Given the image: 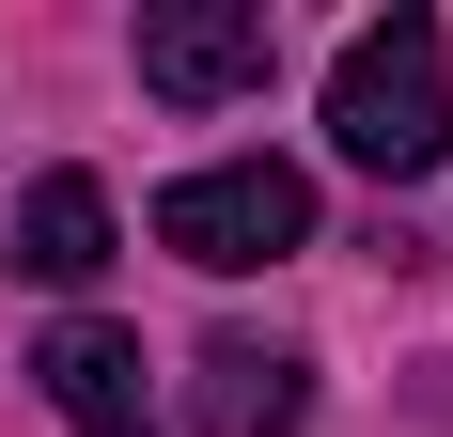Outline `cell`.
<instances>
[{
	"mask_svg": "<svg viewBox=\"0 0 453 437\" xmlns=\"http://www.w3.org/2000/svg\"><path fill=\"white\" fill-rule=\"evenodd\" d=\"M157 250H173V265H203V281L313 250V172H297V157H203V172H173V188H157Z\"/></svg>",
	"mask_w": 453,
	"mask_h": 437,
	"instance_id": "7a4b0ae2",
	"label": "cell"
},
{
	"mask_svg": "<svg viewBox=\"0 0 453 437\" xmlns=\"http://www.w3.org/2000/svg\"><path fill=\"white\" fill-rule=\"evenodd\" d=\"M281 32L250 0H173V16H141V94H173V110H234V94H266Z\"/></svg>",
	"mask_w": 453,
	"mask_h": 437,
	"instance_id": "3957f363",
	"label": "cell"
},
{
	"mask_svg": "<svg viewBox=\"0 0 453 437\" xmlns=\"http://www.w3.org/2000/svg\"><path fill=\"white\" fill-rule=\"evenodd\" d=\"M16 265H32V281H63V297H79L94 265H110V188H94V172H47L32 203H16Z\"/></svg>",
	"mask_w": 453,
	"mask_h": 437,
	"instance_id": "8992f818",
	"label": "cell"
},
{
	"mask_svg": "<svg viewBox=\"0 0 453 437\" xmlns=\"http://www.w3.org/2000/svg\"><path fill=\"white\" fill-rule=\"evenodd\" d=\"M297 406H313V359L297 344L219 328V344L188 359V437H297Z\"/></svg>",
	"mask_w": 453,
	"mask_h": 437,
	"instance_id": "277c9868",
	"label": "cell"
},
{
	"mask_svg": "<svg viewBox=\"0 0 453 437\" xmlns=\"http://www.w3.org/2000/svg\"><path fill=\"white\" fill-rule=\"evenodd\" d=\"M328 141H344L360 172H391V188L453 157V47H438V16L344 32V63H328Z\"/></svg>",
	"mask_w": 453,
	"mask_h": 437,
	"instance_id": "6da1fadb",
	"label": "cell"
},
{
	"mask_svg": "<svg viewBox=\"0 0 453 437\" xmlns=\"http://www.w3.org/2000/svg\"><path fill=\"white\" fill-rule=\"evenodd\" d=\"M32 375H47V406H63L79 437H157V406H141V344H126V328H94V312L47 328Z\"/></svg>",
	"mask_w": 453,
	"mask_h": 437,
	"instance_id": "5b68a950",
	"label": "cell"
}]
</instances>
